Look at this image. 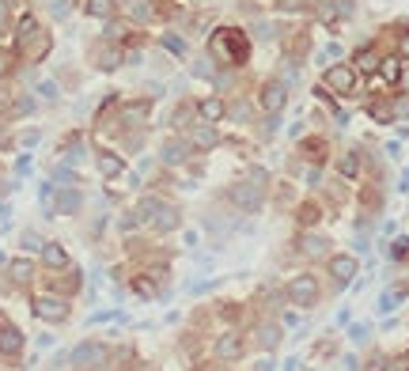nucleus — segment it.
<instances>
[{
  "mask_svg": "<svg viewBox=\"0 0 409 371\" xmlns=\"http://www.w3.org/2000/svg\"><path fill=\"white\" fill-rule=\"evenodd\" d=\"M254 341H258V349H262V352H273L277 345H281V326H277V322H258V326H254Z\"/></svg>",
  "mask_w": 409,
  "mask_h": 371,
  "instance_id": "20",
  "label": "nucleus"
},
{
  "mask_svg": "<svg viewBox=\"0 0 409 371\" xmlns=\"http://www.w3.org/2000/svg\"><path fill=\"white\" fill-rule=\"evenodd\" d=\"M284 295H288V303L292 307H314L319 303V295H322V284H319V276L314 273H296V276H288V284H284Z\"/></svg>",
  "mask_w": 409,
  "mask_h": 371,
  "instance_id": "4",
  "label": "nucleus"
},
{
  "mask_svg": "<svg viewBox=\"0 0 409 371\" xmlns=\"http://www.w3.org/2000/svg\"><path fill=\"white\" fill-rule=\"evenodd\" d=\"M42 265L53 269V273H64V269H69V250L61 243H46L42 246Z\"/></svg>",
  "mask_w": 409,
  "mask_h": 371,
  "instance_id": "21",
  "label": "nucleus"
},
{
  "mask_svg": "<svg viewBox=\"0 0 409 371\" xmlns=\"http://www.w3.org/2000/svg\"><path fill=\"white\" fill-rule=\"evenodd\" d=\"M163 50H171V53H179V57H182V53H186V42L174 38V34H163Z\"/></svg>",
  "mask_w": 409,
  "mask_h": 371,
  "instance_id": "41",
  "label": "nucleus"
},
{
  "mask_svg": "<svg viewBox=\"0 0 409 371\" xmlns=\"http://www.w3.org/2000/svg\"><path fill=\"white\" fill-rule=\"evenodd\" d=\"M326 269H330L333 284H352V276L360 273V262L352 254H333L330 262H326Z\"/></svg>",
  "mask_w": 409,
  "mask_h": 371,
  "instance_id": "13",
  "label": "nucleus"
},
{
  "mask_svg": "<svg viewBox=\"0 0 409 371\" xmlns=\"http://www.w3.org/2000/svg\"><path fill=\"white\" fill-rule=\"evenodd\" d=\"M190 141L186 136H171V141H163V148H160V160L167 163V167H182L186 160H190Z\"/></svg>",
  "mask_w": 409,
  "mask_h": 371,
  "instance_id": "16",
  "label": "nucleus"
},
{
  "mask_svg": "<svg viewBox=\"0 0 409 371\" xmlns=\"http://www.w3.org/2000/svg\"><path fill=\"white\" fill-rule=\"evenodd\" d=\"M387 371H409V352H402V356L387 360Z\"/></svg>",
  "mask_w": 409,
  "mask_h": 371,
  "instance_id": "44",
  "label": "nucleus"
},
{
  "mask_svg": "<svg viewBox=\"0 0 409 371\" xmlns=\"http://www.w3.org/2000/svg\"><path fill=\"white\" fill-rule=\"evenodd\" d=\"M91 64H95V69H102V72L122 69V64H125L122 46H118V42H99V46H91Z\"/></svg>",
  "mask_w": 409,
  "mask_h": 371,
  "instance_id": "10",
  "label": "nucleus"
},
{
  "mask_svg": "<svg viewBox=\"0 0 409 371\" xmlns=\"http://www.w3.org/2000/svg\"><path fill=\"white\" fill-rule=\"evenodd\" d=\"M284 103H288V88L281 80H265L262 91H258V106H262L269 118H277L284 110Z\"/></svg>",
  "mask_w": 409,
  "mask_h": 371,
  "instance_id": "9",
  "label": "nucleus"
},
{
  "mask_svg": "<svg viewBox=\"0 0 409 371\" xmlns=\"http://www.w3.org/2000/svg\"><path fill=\"white\" fill-rule=\"evenodd\" d=\"M379 205H383V193H379L375 186H364V190H360V209H364V216Z\"/></svg>",
  "mask_w": 409,
  "mask_h": 371,
  "instance_id": "33",
  "label": "nucleus"
},
{
  "mask_svg": "<svg viewBox=\"0 0 409 371\" xmlns=\"http://www.w3.org/2000/svg\"><path fill=\"white\" fill-rule=\"evenodd\" d=\"M69 360H72V368H80V371L106 368V360H110V345H102V341H80V345L69 352Z\"/></svg>",
  "mask_w": 409,
  "mask_h": 371,
  "instance_id": "6",
  "label": "nucleus"
},
{
  "mask_svg": "<svg viewBox=\"0 0 409 371\" xmlns=\"http://www.w3.org/2000/svg\"><path fill=\"white\" fill-rule=\"evenodd\" d=\"M61 155H64V163H69V167H72V163H80V160H83V136H80V133H72L69 141L61 144Z\"/></svg>",
  "mask_w": 409,
  "mask_h": 371,
  "instance_id": "31",
  "label": "nucleus"
},
{
  "mask_svg": "<svg viewBox=\"0 0 409 371\" xmlns=\"http://www.w3.org/2000/svg\"><path fill=\"white\" fill-rule=\"evenodd\" d=\"M368 118L379 125H394V99H375V103H368Z\"/></svg>",
  "mask_w": 409,
  "mask_h": 371,
  "instance_id": "24",
  "label": "nucleus"
},
{
  "mask_svg": "<svg viewBox=\"0 0 409 371\" xmlns=\"http://www.w3.org/2000/svg\"><path fill=\"white\" fill-rule=\"evenodd\" d=\"M193 114H197V106H190V103H186V106H179V110H174V118H171V122H174V129H186V122H190Z\"/></svg>",
  "mask_w": 409,
  "mask_h": 371,
  "instance_id": "38",
  "label": "nucleus"
},
{
  "mask_svg": "<svg viewBox=\"0 0 409 371\" xmlns=\"http://www.w3.org/2000/svg\"><path fill=\"white\" fill-rule=\"evenodd\" d=\"M250 34H254V38H262V42H265V38H273V27H269L265 20H258L254 27H250Z\"/></svg>",
  "mask_w": 409,
  "mask_h": 371,
  "instance_id": "42",
  "label": "nucleus"
},
{
  "mask_svg": "<svg viewBox=\"0 0 409 371\" xmlns=\"http://www.w3.org/2000/svg\"><path fill=\"white\" fill-rule=\"evenodd\" d=\"M402 83H405V88H409V76H402Z\"/></svg>",
  "mask_w": 409,
  "mask_h": 371,
  "instance_id": "56",
  "label": "nucleus"
},
{
  "mask_svg": "<svg viewBox=\"0 0 409 371\" xmlns=\"http://www.w3.org/2000/svg\"><path fill=\"white\" fill-rule=\"evenodd\" d=\"M387 254H390V262H405V258H409V239H405V235H402V239H394Z\"/></svg>",
  "mask_w": 409,
  "mask_h": 371,
  "instance_id": "36",
  "label": "nucleus"
},
{
  "mask_svg": "<svg viewBox=\"0 0 409 371\" xmlns=\"http://www.w3.org/2000/svg\"><path fill=\"white\" fill-rule=\"evenodd\" d=\"M20 243L27 246V250H42L46 243H42V239L39 235H34V231H23V239H20Z\"/></svg>",
  "mask_w": 409,
  "mask_h": 371,
  "instance_id": "46",
  "label": "nucleus"
},
{
  "mask_svg": "<svg viewBox=\"0 0 409 371\" xmlns=\"http://www.w3.org/2000/svg\"><path fill=\"white\" fill-rule=\"evenodd\" d=\"M39 95L46 99V103H57L61 91H57V83H53V80H42V83H39Z\"/></svg>",
  "mask_w": 409,
  "mask_h": 371,
  "instance_id": "39",
  "label": "nucleus"
},
{
  "mask_svg": "<svg viewBox=\"0 0 409 371\" xmlns=\"http://www.w3.org/2000/svg\"><path fill=\"white\" fill-rule=\"evenodd\" d=\"M133 216L141 220V224H148L152 231H160V235H167V231H174V227H182V212H179V205H171V201L155 197V193H144V197L137 201Z\"/></svg>",
  "mask_w": 409,
  "mask_h": 371,
  "instance_id": "3",
  "label": "nucleus"
},
{
  "mask_svg": "<svg viewBox=\"0 0 409 371\" xmlns=\"http://www.w3.org/2000/svg\"><path fill=\"white\" fill-rule=\"evenodd\" d=\"M95 163H99V174H102V178H118V174L125 171V160H122V155H114V152H99Z\"/></svg>",
  "mask_w": 409,
  "mask_h": 371,
  "instance_id": "26",
  "label": "nucleus"
},
{
  "mask_svg": "<svg viewBox=\"0 0 409 371\" xmlns=\"http://www.w3.org/2000/svg\"><path fill=\"white\" fill-rule=\"evenodd\" d=\"M50 50H53L50 31H46V27H39V20H34V15H23V20H20V31H15V53H20L27 64H39V61L50 57Z\"/></svg>",
  "mask_w": 409,
  "mask_h": 371,
  "instance_id": "2",
  "label": "nucleus"
},
{
  "mask_svg": "<svg viewBox=\"0 0 409 371\" xmlns=\"http://www.w3.org/2000/svg\"><path fill=\"white\" fill-rule=\"evenodd\" d=\"M326 141H322V136H311V141H303L300 144V155L303 160H311V163H326Z\"/></svg>",
  "mask_w": 409,
  "mask_h": 371,
  "instance_id": "29",
  "label": "nucleus"
},
{
  "mask_svg": "<svg viewBox=\"0 0 409 371\" xmlns=\"http://www.w3.org/2000/svg\"><path fill=\"white\" fill-rule=\"evenodd\" d=\"M129 288H133L137 295H141V300H155V295H160V284H155L148 273H137L133 281H129Z\"/></svg>",
  "mask_w": 409,
  "mask_h": 371,
  "instance_id": "30",
  "label": "nucleus"
},
{
  "mask_svg": "<svg viewBox=\"0 0 409 371\" xmlns=\"http://www.w3.org/2000/svg\"><path fill=\"white\" fill-rule=\"evenodd\" d=\"M80 209H83L80 186H57V193H53V216H76Z\"/></svg>",
  "mask_w": 409,
  "mask_h": 371,
  "instance_id": "12",
  "label": "nucleus"
},
{
  "mask_svg": "<svg viewBox=\"0 0 409 371\" xmlns=\"http://www.w3.org/2000/svg\"><path fill=\"white\" fill-rule=\"evenodd\" d=\"M360 171H364V155H360V148H349V152L338 160V174L345 182H352V178H360Z\"/></svg>",
  "mask_w": 409,
  "mask_h": 371,
  "instance_id": "19",
  "label": "nucleus"
},
{
  "mask_svg": "<svg viewBox=\"0 0 409 371\" xmlns=\"http://www.w3.org/2000/svg\"><path fill=\"white\" fill-rule=\"evenodd\" d=\"M8 216H12V209H8L4 201H0V224H8Z\"/></svg>",
  "mask_w": 409,
  "mask_h": 371,
  "instance_id": "54",
  "label": "nucleus"
},
{
  "mask_svg": "<svg viewBox=\"0 0 409 371\" xmlns=\"http://www.w3.org/2000/svg\"><path fill=\"white\" fill-rule=\"evenodd\" d=\"M8 23H12V4H8V0H0V34L8 31Z\"/></svg>",
  "mask_w": 409,
  "mask_h": 371,
  "instance_id": "45",
  "label": "nucleus"
},
{
  "mask_svg": "<svg viewBox=\"0 0 409 371\" xmlns=\"http://www.w3.org/2000/svg\"><path fill=\"white\" fill-rule=\"evenodd\" d=\"M27 345V337H23V330L15 326V322H8V318H0V356L4 360H20V352Z\"/></svg>",
  "mask_w": 409,
  "mask_h": 371,
  "instance_id": "11",
  "label": "nucleus"
},
{
  "mask_svg": "<svg viewBox=\"0 0 409 371\" xmlns=\"http://www.w3.org/2000/svg\"><path fill=\"white\" fill-rule=\"evenodd\" d=\"M39 136H42L39 129H27V133L20 136V141H23V144H39Z\"/></svg>",
  "mask_w": 409,
  "mask_h": 371,
  "instance_id": "52",
  "label": "nucleus"
},
{
  "mask_svg": "<svg viewBox=\"0 0 409 371\" xmlns=\"http://www.w3.org/2000/svg\"><path fill=\"white\" fill-rule=\"evenodd\" d=\"M398 190H402V193H409V171H402V182H398Z\"/></svg>",
  "mask_w": 409,
  "mask_h": 371,
  "instance_id": "55",
  "label": "nucleus"
},
{
  "mask_svg": "<svg viewBox=\"0 0 409 371\" xmlns=\"http://www.w3.org/2000/svg\"><path fill=\"white\" fill-rule=\"evenodd\" d=\"M368 333H371V330H368V326H360V322H356V326L349 330V337L356 341V345H364V341H368Z\"/></svg>",
  "mask_w": 409,
  "mask_h": 371,
  "instance_id": "48",
  "label": "nucleus"
},
{
  "mask_svg": "<svg viewBox=\"0 0 409 371\" xmlns=\"http://www.w3.org/2000/svg\"><path fill=\"white\" fill-rule=\"evenodd\" d=\"M197 118H201V122H209V125H216L220 118H228V103L220 95L201 99V103H197Z\"/></svg>",
  "mask_w": 409,
  "mask_h": 371,
  "instance_id": "18",
  "label": "nucleus"
},
{
  "mask_svg": "<svg viewBox=\"0 0 409 371\" xmlns=\"http://www.w3.org/2000/svg\"><path fill=\"white\" fill-rule=\"evenodd\" d=\"M80 284H83V276L76 273V269H64V276H61V292H69V295H72V292H80ZM61 292H57V295H61Z\"/></svg>",
  "mask_w": 409,
  "mask_h": 371,
  "instance_id": "34",
  "label": "nucleus"
},
{
  "mask_svg": "<svg viewBox=\"0 0 409 371\" xmlns=\"http://www.w3.org/2000/svg\"><path fill=\"white\" fill-rule=\"evenodd\" d=\"M12 53H8V50H0V80H8V72H12Z\"/></svg>",
  "mask_w": 409,
  "mask_h": 371,
  "instance_id": "47",
  "label": "nucleus"
},
{
  "mask_svg": "<svg viewBox=\"0 0 409 371\" xmlns=\"http://www.w3.org/2000/svg\"><path fill=\"white\" fill-rule=\"evenodd\" d=\"M296 250H300L303 258H326V254H330V239L319 235V231H300V239H296Z\"/></svg>",
  "mask_w": 409,
  "mask_h": 371,
  "instance_id": "15",
  "label": "nucleus"
},
{
  "mask_svg": "<svg viewBox=\"0 0 409 371\" xmlns=\"http://www.w3.org/2000/svg\"><path fill=\"white\" fill-rule=\"evenodd\" d=\"M228 201H231V205H235L239 212H258V209H262V201H265V193L243 178V182H231Z\"/></svg>",
  "mask_w": 409,
  "mask_h": 371,
  "instance_id": "8",
  "label": "nucleus"
},
{
  "mask_svg": "<svg viewBox=\"0 0 409 371\" xmlns=\"http://www.w3.org/2000/svg\"><path fill=\"white\" fill-rule=\"evenodd\" d=\"M133 20H141V23H144V20H152V8H144L141 0H133Z\"/></svg>",
  "mask_w": 409,
  "mask_h": 371,
  "instance_id": "49",
  "label": "nucleus"
},
{
  "mask_svg": "<svg viewBox=\"0 0 409 371\" xmlns=\"http://www.w3.org/2000/svg\"><path fill=\"white\" fill-rule=\"evenodd\" d=\"M34 273H39V269H34L31 258H15V262H8V276H12V284H20V288L34 281Z\"/></svg>",
  "mask_w": 409,
  "mask_h": 371,
  "instance_id": "22",
  "label": "nucleus"
},
{
  "mask_svg": "<svg viewBox=\"0 0 409 371\" xmlns=\"http://www.w3.org/2000/svg\"><path fill=\"white\" fill-rule=\"evenodd\" d=\"M398 57H402V61H409V31L402 34V38H398Z\"/></svg>",
  "mask_w": 409,
  "mask_h": 371,
  "instance_id": "51",
  "label": "nucleus"
},
{
  "mask_svg": "<svg viewBox=\"0 0 409 371\" xmlns=\"http://www.w3.org/2000/svg\"><path fill=\"white\" fill-rule=\"evenodd\" d=\"M31 110H34V99H15V103L12 106H8V118H23V114H31Z\"/></svg>",
  "mask_w": 409,
  "mask_h": 371,
  "instance_id": "37",
  "label": "nucleus"
},
{
  "mask_svg": "<svg viewBox=\"0 0 409 371\" xmlns=\"http://www.w3.org/2000/svg\"><path fill=\"white\" fill-rule=\"evenodd\" d=\"M88 15H95V20H114L118 0H88Z\"/></svg>",
  "mask_w": 409,
  "mask_h": 371,
  "instance_id": "32",
  "label": "nucleus"
},
{
  "mask_svg": "<svg viewBox=\"0 0 409 371\" xmlns=\"http://www.w3.org/2000/svg\"><path fill=\"white\" fill-rule=\"evenodd\" d=\"M247 182L250 186H258V190H269V171H265V167H250V171H247Z\"/></svg>",
  "mask_w": 409,
  "mask_h": 371,
  "instance_id": "35",
  "label": "nucleus"
},
{
  "mask_svg": "<svg viewBox=\"0 0 409 371\" xmlns=\"http://www.w3.org/2000/svg\"><path fill=\"white\" fill-rule=\"evenodd\" d=\"M193 76H204V80H212V76H216V72L209 69V61H197V64H193Z\"/></svg>",
  "mask_w": 409,
  "mask_h": 371,
  "instance_id": "50",
  "label": "nucleus"
},
{
  "mask_svg": "<svg viewBox=\"0 0 409 371\" xmlns=\"http://www.w3.org/2000/svg\"><path fill=\"white\" fill-rule=\"evenodd\" d=\"M379 76H383V83H390V88H394V83H402V76H405V64H402V57H383L379 61Z\"/></svg>",
  "mask_w": 409,
  "mask_h": 371,
  "instance_id": "25",
  "label": "nucleus"
},
{
  "mask_svg": "<svg viewBox=\"0 0 409 371\" xmlns=\"http://www.w3.org/2000/svg\"><path fill=\"white\" fill-rule=\"evenodd\" d=\"M228 118H235V122H247V118H250V106H247V103L228 106Z\"/></svg>",
  "mask_w": 409,
  "mask_h": 371,
  "instance_id": "43",
  "label": "nucleus"
},
{
  "mask_svg": "<svg viewBox=\"0 0 409 371\" xmlns=\"http://www.w3.org/2000/svg\"><path fill=\"white\" fill-rule=\"evenodd\" d=\"M243 337L239 333H224V337H216V345H212V352H216L220 364H235L239 356H243Z\"/></svg>",
  "mask_w": 409,
  "mask_h": 371,
  "instance_id": "17",
  "label": "nucleus"
},
{
  "mask_svg": "<svg viewBox=\"0 0 409 371\" xmlns=\"http://www.w3.org/2000/svg\"><path fill=\"white\" fill-rule=\"evenodd\" d=\"M31 311H34V318L50 322V326H61V322H69V314H72L69 300L57 295V292H39L31 300Z\"/></svg>",
  "mask_w": 409,
  "mask_h": 371,
  "instance_id": "5",
  "label": "nucleus"
},
{
  "mask_svg": "<svg viewBox=\"0 0 409 371\" xmlns=\"http://www.w3.org/2000/svg\"><path fill=\"white\" fill-rule=\"evenodd\" d=\"M209 57L216 64H247L250 61V42L243 31H235V27H216V31L209 34Z\"/></svg>",
  "mask_w": 409,
  "mask_h": 371,
  "instance_id": "1",
  "label": "nucleus"
},
{
  "mask_svg": "<svg viewBox=\"0 0 409 371\" xmlns=\"http://www.w3.org/2000/svg\"><path fill=\"white\" fill-rule=\"evenodd\" d=\"M50 12H53V20H64L72 12V0H50Z\"/></svg>",
  "mask_w": 409,
  "mask_h": 371,
  "instance_id": "40",
  "label": "nucleus"
},
{
  "mask_svg": "<svg viewBox=\"0 0 409 371\" xmlns=\"http://www.w3.org/2000/svg\"><path fill=\"white\" fill-rule=\"evenodd\" d=\"M186 141H190V148H201V152H212V148L220 144V133H216V125H209V122H193L190 125V136H186Z\"/></svg>",
  "mask_w": 409,
  "mask_h": 371,
  "instance_id": "14",
  "label": "nucleus"
},
{
  "mask_svg": "<svg viewBox=\"0 0 409 371\" xmlns=\"http://www.w3.org/2000/svg\"><path fill=\"white\" fill-rule=\"evenodd\" d=\"M319 220H322V205H319V201H303V205L296 209V224H300L303 231H311Z\"/></svg>",
  "mask_w": 409,
  "mask_h": 371,
  "instance_id": "27",
  "label": "nucleus"
},
{
  "mask_svg": "<svg viewBox=\"0 0 409 371\" xmlns=\"http://www.w3.org/2000/svg\"><path fill=\"white\" fill-rule=\"evenodd\" d=\"M379 61H383V57H379L375 46H360V50L352 53V69H356V72H379Z\"/></svg>",
  "mask_w": 409,
  "mask_h": 371,
  "instance_id": "23",
  "label": "nucleus"
},
{
  "mask_svg": "<svg viewBox=\"0 0 409 371\" xmlns=\"http://www.w3.org/2000/svg\"><path fill=\"white\" fill-rule=\"evenodd\" d=\"M148 110H152V103H129V106H122V118H118V125H141L144 118H148Z\"/></svg>",
  "mask_w": 409,
  "mask_h": 371,
  "instance_id": "28",
  "label": "nucleus"
},
{
  "mask_svg": "<svg viewBox=\"0 0 409 371\" xmlns=\"http://www.w3.org/2000/svg\"><path fill=\"white\" fill-rule=\"evenodd\" d=\"M15 171H20V174L31 171V155H20V160H15Z\"/></svg>",
  "mask_w": 409,
  "mask_h": 371,
  "instance_id": "53",
  "label": "nucleus"
},
{
  "mask_svg": "<svg viewBox=\"0 0 409 371\" xmlns=\"http://www.w3.org/2000/svg\"><path fill=\"white\" fill-rule=\"evenodd\" d=\"M322 88L338 99H349L352 91H356V69H352V64H330V69L322 72Z\"/></svg>",
  "mask_w": 409,
  "mask_h": 371,
  "instance_id": "7",
  "label": "nucleus"
}]
</instances>
